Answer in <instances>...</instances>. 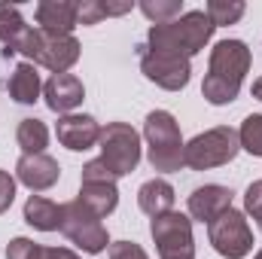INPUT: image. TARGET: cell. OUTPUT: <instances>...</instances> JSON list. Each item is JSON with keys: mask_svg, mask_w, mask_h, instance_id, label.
I'll use <instances>...</instances> for the list:
<instances>
[{"mask_svg": "<svg viewBox=\"0 0 262 259\" xmlns=\"http://www.w3.org/2000/svg\"><path fill=\"white\" fill-rule=\"evenodd\" d=\"M250 70V49L244 40H220L210 49V67L207 76L201 82V95L204 101L223 107L232 104L241 92L244 73Z\"/></svg>", "mask_w": 262, "mask_h": 259, "instance_id": "6da1fadb", "label": "cell"}, {"mask_svg": "<svg viewBox=\"0 0 262 259\" xmlns=\"http://www.w3.org/2000/svg\"><path fill=\"white\" fill-rule=\"evenodd\" d=\"M15 177L18 183H25L31 192H43V189H52L61 177V168L52 156L46 153H37V156H21L18 165H15Z\"/></svg>", "mask_w": 262, "mask_h": 259, "instance_id": "8fae6325", "label": "cell"}, {"mask_svg": "<svg viewBox=\"0 0 262 259\" xmlns=\"http://www.w3.org/2000/svg\"><path fill=\"white\" fill-rule=\"evenodd\" d=\"M37 25L43 31L70 34L79 25L76 21V3L73 0H43V3H37Z\"/></svg>", "mask_w": 262, "mask_h": 259, "instance_id": "9a60e30c", "label": "cell"}, {"mask_svg": "<svg viewBox=\"0 0 262 259\" xmlns=\"http://www.w3.org/2000/svg\"><path fill=\"white\" fill-rule=\"evenodd\" d=\"M110 259H149V256L134 241H116V244H110Z\"/></svg>", "mask_w": 262, "mask_h": 259, "instance_id": "f1b7e54d", "label": "cell"}, {"mask_svg": "<svg viewBox=\"0 0 262 259\" xmlns=\"http://www.w3.org/2000/svg\"><path fill=\"white\" fill-rule=\"evenodd\" d=\"M238 143H241V149H247L250 156L262 159V113H250V116L241 122Z\"/></svg>", "mask_w": 262, "mask_h": 259, "instance_id": "d4e9b609", "label": "cell"}, {"mask_svg": "<svg viewBox=\"0 0 262 259\" xmlns=\"http://www.w3.org/2000/svg\"><path fill=\"white\" fill-rule=\"evenodd\" d=\"M143 137H146V159L152 165V171L171 174L183 168V137L180 125L168 110H152L143 122Z\"/></svg>", "mask_w": 262, "mask_h": 259, "instance_id": "3957f363", "label": "cell"}, {"mask_svg": "<svg viewBox=\"0 0 262 259\" xmlns=\"http://www.w3.org/2000/svg\"><path fill=\"white\" fill-rule=\"evenodd\" d=\"M58 134V143L73 149V153H82V149H92L98 140H101V125L92 119V116H82V113H67L58 119L55 125Z\"/></svg>", "mask_w": 262, "mask_h": 259, "instance_id": "7c38bea8", "label": "cell"}, {"mask_svg": "<svg viewBox=\"0 0 262 259\" xmlns=\"http://www.w3.org/2000/svg\"><path fill=\"white\" fill-rule=\"evenodd\" d=\"M25 223L40 232H55L61 226V204H55L43 195H31L25 201Z\"/></svg>", "mask_w": 262, "mask_h": 259, "instance_id": "ac0fdd59", "label": "cell"}, {"mask_svg": "<svg viewBox=\"0 0 262 259\" xmlns=\"http://www.w3.org/2000/svg\"><path fill=\"white\" fill-rule=\"evenodd\" d=\"M76 201H82L95 217L104 220V217H110V213L116 210V204H119V189H116V183H82Z\"/></svg>", "mask_w": 262, "mask_h": 259, "instance_id": "e0dca14e", "label": "cell"}, {"mask_svg": "<svg viewBox=\"0 0 262 259\" xmlns=\"http://www.w3.org/2000/svg\"><path fill=\"white\" fill-rule=\"evenodd\" d=\"M149 235L156 241L159 259H195V238H192V220L180 210H168L162 217H152Z\"/></svg>", "mask_w": 262, "mask_h": 259, "instance_id": "8992f818", "label": "cell"}, {"mask_svg": "<svg viewBox=\"0 0 262 259\" xmlns=\"http://www.w3.org/2000/svg\"><path fill=\"white\" fill-rule=\"evenodd\" d=\"M15 201V180L9 177V171H0V213H6Z\"/></svg>", "mask_w": 262, "mask_h": 259, "instance_id": "f546056e", "label": "cell"}, {"mask_svg": "<svg viewBox=\"0 0 262 259\" xmlns=\"http://www.w3.org/2000/svg\"><path fill=\"white\" fill-rule=\"evenodd\" d=\"M101 18H107V9L101 0H82L76 3V21L79 25H98Z\"/></svg>", "mask_w": 262, "mask_h": 259, "instance_id": "484cf974", "label": "cell"}, {"mask_svg": "<svg viewBox=\"0 0 262 259\" xmlns=\"http://www.w3.org/2000/svg\"><path fill=\"white\" fill-rule=\"evenodd\" d=\"M140 70L149 82L162 85L165 92L186 89L189 76H192L189 58L174 55V52H159V49H149V46H140Z\"/></svg>", "mask_w": 262, "mask_h": 259, "instance_id": "30bf717a", "label": "cell"}, {"mask_svg": "<svg viewBox=\"0 0 262 259\" xmlns=\"http://www.w3.org/2000/svg\"><path fill=\"white\" fill-rule=\"evenodd\" d=\"M244 207H247V213L259 223L262 220V180H253L250 186H247V192H244Z\"/></svg>", "mask_w": 262, "mask_h": 259, "instance_id": "83f0119b", "label": "cell"}, {"mask_svg": "<svg viewBox=\"0 0 262 259\" xmlns=\"http://www.w3.org/2000/svg\"><path fill=\"white\" fill-rule=\"evenodd\" d=\"M101 162L113 171V177H125L140 165V134L125 122H110L101 128Z\"/></svg>", "mask_w": 262, "mask_h": 259, "instance_id": "52a82bcc", "label": "cell"}, {"mask_svg": "<svg viewBox=\"0 0 262 259\" xmlns=\"http://www.w3.org/2000/svg\"><path fill=\"white\" fill-rule=\"evenodd\" d=\"M28 31H31V28L25 25V18H21L18 6L0 3V43L6 46V55H12V52L21 46V40H25V34H28Z\"/></svg>", "mask_w": 262, "mask_h": 259, "instance_id": "ffe728a7", "label": "cell"}, {"mask_svg": "<svg viewBox=\"0 0 262 259\" xmlns=\"http://www.w3.org/2000/svg\"><path fill=\"white\" fill-rule=\"evenodd\" d=\"M137 204L146 217H162L168 210H174V186L168 180H146L137 189Z\"/></svg>", "mask_w": 262, "mask_h": 259, "instance_id": "2e32d148", "label": "cell"}, {"mask_svg": "<svg viewBox=\"0 0 262 259\" xmlns=\"http://www.w3.org/2000/svg\"><path fill=\"white\" fill-rule=\"evenodd\" d=\"M241 143H238V131L229 125H216V128L195 134L186 149H183V165H189L192 171H210L220 165H229L238 156Z\"/></svg>", "mask_w": 262, "mask_h": 259, "instance_id": "5b68a950", "label": "cell"}, {"mask_svg": "<svg viewBox=\"0 0 262 259\" xmlns=\"http://www.w3.org/2000/svg\"><path fill=\"white\" fill-rule=\"evenodd\" d=\"M28 58V64L46 67L55 73H67L70 67L79 61V40L73 34H58V31H43V28H31L21 40V46L15 49Z\"/></svg>", "mask_w": 262, "mask_h": 259, "instance_id": "277c9868", "label": "cell"}, {"mask_svg": "<svg viewBox=\"0 0 262 259\" xmlns=\"http://www.w3.org/2000/svg\"><path fill=\"white\" fill-rule=\"evenodd\" d=\"M244 3L241 0H210L207 6H204V12H207V18L213 21V28H226V25H235L241 15H244Z\"/></svg>", "mask_w": 262, "mask_h": 259, "instance_id": "cb8c5ba5", "label": "cell"}, {"mask_svg": "<svg viewBox=\"0 0 262 259\" xmlns=\"http://www.w3.org/2000/svg\"><path fill=\"white\" fill-rule=\"evenodd\" d=\"M213 31L216 28H213V21L207 18L204 9H189L180 18L168 21V25H152L149 34H146V46L159 49V52H174V55L192 58L210 43Z\"/></svg>", "mask_w": 262, "mask_h": 259, "instance_id": "7a4b0ae2", "label": "cell"}, {"mask_svg": "<svg viewBox=\"0 0 262 259\" xmlns=\"http://www.w3.org/2000/svg\"><path fill=\"white\" fill-rule=\"evenodd\" d=\"M253 259H262V250H259V253H256V256H253Z\"/></svg>", "mask_w": 262, "mask_h": 259, "instance_id": "1f68e13d", "label": "cell"}, {"mask_svg": "<svg viewBox=\"0 0 262 259\" xmlns=\"http://www.w3.org/2000/svg\"><path fill=\"white\" fill-rule=\"evenodd\" d=\"M43 98H46V107L55 110V113H70L82 104L85 98V89H82V79L73 76V73H55L49 76V82L43 85Z\"/></svg>", "mask_w": 262, "mask_h": 259, "instance_id": "4fadbf2b", "label": "cell"}, {"mask_svg": "<svg viewBox=\"0 0 262 259\" xmlns=\"http://www.w3.org/2000/svg\"><path fill=\"white\" fill-rule=\"evenodd\" d=\"M58 229L64 232L76 247H82V253H101V250L110 244L101 217H95V213H92L82 201H76V198L67 201V204H61V226H58Z\"/></svg>", "mask_w": 262, "mask_h": 259, "instance_id": "ba28073f", "label": "cell"}, {"mask_svg": "<svg viewBox=\"0 0 262 259\" xmlns=\"http://www.w3.org/2000/svg\"><path fill=\"white\" fill-rule=\"evenodd\" d=\"M253 98H259V101H262V76L253 82Z\"/></svg>", "mask_w": 262, "mask_h": 259, "instance_id": "4dcf8cb0", "label": "cell"}, {"mask_svg": "<svg viewBox=\"0 0 262 259\" xmlns=\"http://www.w3.org/2000/svg\"><path fill=\"white\" fill-rule=\"evenodd\" d=\"M82 183H116V177H113V171L101 159H92L82 168Z\"/></svg>", "mask_w": 262, "mask_h": 259, "instance_id": "4316f807", "label": "cell"}, {"mask_svg": "<svg viewBox=\"0 0 262 259\" xmlns=\"http://www.w3.org/2000/svg\"><path fill=\"white\" fill-rule=\"evenodd\" d=\"M40 73H37V67L34 64H18L12 70V76H9V98L15 101V104H34L37 98H40Z\"/></svg>", "mask_w": 262, "mask_h": 259, "instance_id": "d6986e66", "label": "cell"}, {"mask_svg": "<svg viewBox=\"0 0 262 259\" xmlns=\"http://www.w3.org/2000/svg\"><path fill=\"white\" fill-rule=\"evenodd\" d=\"M6 259H79L64 247H43L31 238H12L6 244Z\"/></svg>", "mask_w": 262, "mask_h": 259, "instance_id": "44dd1931", "label": "cell"}, {"mask_svg": "<svg viewBox=\"0 0 262 259\" xmlns=\"http://www.w3.org/2000/svg\"><path fill=\"white\" fill-rule=\"evenodd\" d=\"M259 229H262V220H259Z\"/></svg>", "mask_w": 262, "mask_h": 259, "instance_id": "d6a6232c", "label": "cell"}, {"mask_svg": "<svg viewBox=\"0 0 262 259\" xmlns=\"http://www.w3.org/2000/svg\"><path fill=\"white\" fill-rule=\"evenodd\" d=\"M15 140L18 146L25 149V156H37L46 149L49 143V128L40 122V119H21L18 122V131H15Z\"/></svg>", "mask_w": 262, "mask_h": 259, "instance_id": "7402d4cb", "label": "cell"}, {"mask_svg": "<svg viewBox=\"0 0 262 259\" xmlns=\"http://www.w3.org/2000/svg\"><path fill=\"white\" fill-rule=\"evenodd\" d=\"M229 207H232V189L229 186H220V183L198 186L195 192L189 195V217L192 220H201V223H213Z\"/></svg>", "mask_w": 262, "mask_h": 259, "instance_id": "5bb4252c", "label": "cell"}, {"mask_svg": "<svg viewBox=\"0 0 262 259\" xmlns=\"http://www.w3.org/2000/svg\"><path fill=\"white\" fill-rule=\"evenodd\" d=\"M140 12L152 25H168L183 15V0H140Z\"/></svg>", "mask_w": 262, "mask_h": 259, "instance_id": "603a6c76", "label": "cell"}, {"mask_svg": "<svg viewBox=\"0 0 262 259\" xmlns=\"http://www.w3.org/2000/svg\"><path fill=\"white\" fill-rule=\"evenodd\" d=\"M207 238H210L213 250L226 259H244L253 250V232H250L244 213L235 207H229L213 223H207Z\"/></svg>", "mask_w": 262, "mask_h": 259, "instance_id": "9c48e42d", "label": "cell"}]
</instances>
